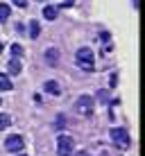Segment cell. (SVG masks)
Returning a JSON list of instances; mask_svg holds the SVG:
<instances>
[{
	"mask_svg": "<svg viewBox=\"0 0 145 156\" xmlns=\"http://www.w3.org/2000/svg\"><path fill=\"white\" fill-rule=\"evenodd\" d=\"M75 63H77L82 70L91 73L95 68V59H93V50L91 48H79L77 52H75Z\"/></svg>",
	"mask_w": 145,
	"mask_h": 156,
	"instance_id": "1",
	"label": "cell"
},
{
	"mask_svg": "<svg viewBox=\"0 0 145 156\" xmlns=\"http://www.w3.org/2000/svg\"><path fill=\"white\" fill-rule=\"evenodd\" d=\"M111 140H114L120 149H127L129 147V133H127L125 127H114L111 129Z\"/></svg>",
	"mask_w": 145,
	"mask_h": 156,
	"instance_id": "2",
	"label": "cell"
},
{
	"mask_svg": "<svg viewBox=\"0 0 145 156\" xmlns=\"http://www.w3.org/2000/svg\"><path fill=\"white\" fill-rule=\"evenodd\" d=\"M75 111L84 118L93 113V100H91V95H79L77 102H75Z\"/></svg>",
	"mask_w": 145,
	"mask_h": 156,
	"instance_id": "3",
	"label": "cell"
},
{
	"mask_svg": "<svg viewBox=\"0 0 145 156\" xmlns=\"http://www.w3.org/2000/svg\"><path fill=\"white\" fill-rule=\"evenodd\" d=\"M57 156H73V138L61 133L57 138Z\"/></svg>",
	"mask_w": 145,
	"mask_h": 156,
	"instance_id": "4",
	"label": "cell"
},
{
	"mask_svg": "<svg viewBox=\"0 0 145 156\" xmlns=\"http://www.w3.org/2000/svg\"><path fill=\"white\" fill-rule=\"evenodd\" d=\"M23 147H25V143H23V136H18V133H12V136L5 140V149L7 152H23Z\"/></svg>",
	"mask_w": 145,
	"mask_h": 156,
	"instance_id": "5",
	"label": "cell"
},
{
	"mask_svg": "<svg viewBox=\"0 0 145 156\" xmlns=\"http://www.w3.org/2000/svg\"><path fill=\"white\" fill-rule=\"evenodd\" d=\"M45 61L50 63V66H57L59 63V50L57 48H48L45 50Z\"/></svg>",
	"mask_w": 145,
	"mask_h": 156,
	"instance_id": "6",
	"label": "cell"
},
{
	"mask_svg": "<svg viewBox=\"0 0 145 156\" xmlns=\"http://www.w3.org/2000/svg\"><path fill=\"white\" fill-rule=\"evenodd\" d=\"M57 14H59V7H52V5H45V7H43V18L55 20V18H57Z\"/></svg>",
	"mask_w": 145,
	"mask_h": 156,
	"instance_id": "7",
	"label": "cell"
},
{
	"mask_svg": "<svg viewBox=\"0 0 145 156\" xmlns=\"http://www.w3.org/2000/svg\"><path fill=\"white\" fill-rule=\"evenodd\" d=\"M7 68H9V73H12V75H18L20 70H23V63H20V59H18V57H14L12 61H9V66H7Z\"/></svg>",
	"mask_w": 145,
	"mask_h": 156,
	"instance_id": "8",
	"label": "cell"
},
{
	"mask_svg": "<svg viewBox=\"0 0 145 156\" xmlns=\"http://www.w3.org/2000/svg\"><path fill=\"white\" fill-rule=\"evenodd\" d=\"M43 88H45V93H48V95H59V93H61L59 84H57V82H52V79H50V82H45Z\"/></svg>",
	"mask_w": 145,
	"mask_h": 156,
	"instance_id": "9",
	"label": "cell"
},
{
	"mask_svg": "<svg viewBox=\"0 0 145 156\" xmlns=\"http://www.w3.org/2000/svg\"><path fill=\"white\" fill-rule=\"evenodd\" d=\"M39 34H41V25L36 23V20H30V39H39Z\"/></svg>",
	"mask_w": 145,
	"mask_h": 156,
	"instance_id": "10",
	"label": "cell"
},
{
	"mask_svg": "<svg viewBox=\"0 0 145 156\" xmlns=\"http://www.w3.org/2000/svg\"><path fill=\"white\" fill-rule=\"evenodd\" d=\"M0 90H12V79L5 73H0Z\"/></svg>",
	"mask_w": 145,
	"mask_h": 156,
	"instance_id": "11",
	"label": "cell"
},
{
	"mask_svg": "<svg viewBox=\"0 0 145 156\" xmlns=\"http://www.w3.org/2000/svg\"><path fill=\"white\" fill-rule=\"evenodd\" d=\"M9 20V5L0 2V23H7Z\"/></svg>",
	"mask_w": 145,
	"mask_h": 156,
	"instance_id": "12",
	"label": "cell"
},
{
	"mask_svg": "<svg viewBox=\"0 0 145 156\" xmlns=\"http://www.w3.org/2000/svg\"><path fill=\"white\" fill-rule=\"evenodd\" d=\"M9 125H12V118H9L7 113H0V131H5Z\"/></svg>",
	"mask_w": 145,
	"mask_h": 156,
	"instance_id": "13",
	"label": "cell"
},
{
	"mask_svg": "<svg viewBox=\"0 0 145 156\" xmlns=\"http://www.w3.org/2000/svg\"><path fill=\"white\" fill-rule=\"evenodd\" d=\"M12 55L20 59V55H23V48H20V45H18V43H14V45H12Z\"/></svg>",
	"mask_w": 145,
	"mask_h": 156,
	"instance_id": "14",
	"label": "cell"
},
{
	"mask_svg": "<svg viewBox=\"0 0 145 156\" xmlns=\"http://www.w3.org/2000/svg\"><path fill=\"white\" fill-rule=\"evenodd\" d=\"M12 2L16 5V7H20V9H23V7H27V0H12Z\"/></svg>",
	"mask_w": 145,
	"mask_h": 156,
	"instance_id": "15",
	"label": "cell"
},
{
	"mask_svg": "<svg viewBox=\"0 0 145 156\" xmlns=\"http://www.w3.org/2000/svg\"><path fill=\"white\" fill-rule=\"evenodd\" d=\"M57 129H63V127H66V125H63V115H59L57 118V125H55Z\"/></svg>",
	"mask_w": 145,
	"mask_h": 156,
	"instance_id": "16",
	"label": "cell"
},
{
	"mask_svg": "<svg viewBox=\"0 0 145 156\" xmlns=\"http://www.w3.org/2000/svg\"><path fill=\"white\" fill-rule=\"evenodd\" d=\"M77 156H89L86 152H77Z\"/></svg>",
	"mask_w": 145,
	"mask_h": 156,
	"instance_id": "17",
	"label": "cell"
},
{
	"mask_svg": "<svg viewBox=\"0 0 145 156\" xmlns=\"http://www.w3.org/2000/svg\"><path fill=\"white\" fill-rule=\"evenodd\" d=\"M36 2H45V0H36Z\"/></svg>",
	"mask_w": 145,
	"mask_h": 156,
	"instance_id": "18",
	"label": "cell"
},
{
	"mask_svg": "<svg viewBox=\"0 0 145 156\" xmlns=\"http://www.w3.org/2000/svg\"><path fill=\"white\" fill-rule=\"evenodd\" d=\"M0 52H2V43H0Z\"/></svg>",
	"mask_w": 145,
	"mask_h": 156,
	"instance_id": "19",
	"label": "cell"
},
{
	"mask_svg": "<svg viewBox=\"0 0 145 156\" xmlns=\"http://www.w3.org/2000/svg\"><path fill=\"white\" fill-rule=\"evenodd\" d=\"M20 156H25V154H20Z\"/></svg>",
	"mask_w": 145,
	"mask_h": 156,
	"instance_id": "20",
	"label": "cell"
},
{
	"mask_svg": "<svg viewBox=\"0 0 145 156\" xmlns=\"http://www.w3.org/2000/svg\"><path fill=\"white\" fill-rule=\"evenodd\" d=\"M0 104H2V102H0Z\"/></svg>",
	"mask_w": 145,
	"mask_h": 156,
	"instance_id": "21",
	"label": "cell"
}]
</instances>
